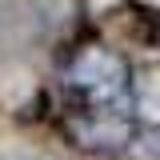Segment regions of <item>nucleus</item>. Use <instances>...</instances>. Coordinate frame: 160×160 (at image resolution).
Masks as SVG:
<instances>
[{
	"label": "nucleus",
	"mask_w": 160,
	"mask_h": 160,
	"mask_svg": "<svg viewBox=\"0 0 160 160\" xmlns=\"http://www.w3.org/2000/svg\"><path fill=\"white\" fill-rule=\"evenodd\" d=\"M156 152H160V136H156Z\"/></svg>",
	"instance_id": "obj_1"
}]
</instances>
